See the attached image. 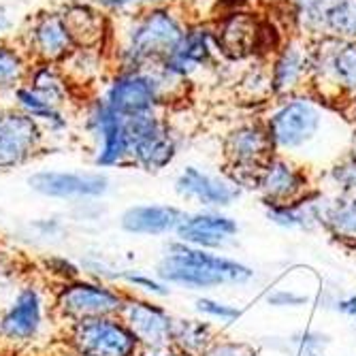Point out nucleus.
Listing matches in <instances>:
<instances>
[{
  "label": "nucleus",
  "instance_id": "f257e3e1",
  "mask_svg": "<svg viewBox=\"0 0 356 356\" xmlns=\"http://www.w3.org/2000/svg\"><path fill=\"white\" fill-rule=\"evenodd\" d=\"M190 22L173 5L145 7L113 17V32L107 47L113 71H139L160 67L179 45Z\"/></svg>",
  "mask_w": 356,
  "mask_h": 356
},
{
  "label": "nucleus",
  "instance_id": "f03ea898",
  "mask_svg": "<svg viewBox=\"0 0 356 356\" xmlns=\"http://www.w3.org/2000/svg\"><path fill=\"white\" fill-rule=\"evenodd\" d=\"M186 81L167 75L160 67L139 71H113L105 81L103 101L122 118L160 111L184 94Z\"/></svg>",
  "mask_w": 356,
  "mask_h": 356
},
{
  "label": "nucleus",
  "instance_id": "7ed1b4c3",
  "mask_svg": "<svg viewBox=\"0 0 356 356\" xmlns=\"http://www.w3.org/2000/svg\"><path fill=\"white\" fill-rule=\"evenodd\" d=\"M309 90L329 107L346 109L356 99V41L333 37L312 41Z\"/></svg>",
  "mask_w": 356,
  "mask_h": 356
},
{
  "label": "nucleus",
  "instance_id": "20e7f679",
  "mask_svg": "<svg viewBox=\"0 0 356 356\" xmlns=\"http://www.w3.org/2000/svg\"><path fill=\"white\" fill-rule=\"evenodd\" d=\"M331 107L314 94H295L282 99L265 120L275 149L297 152L320 139L329 126Z\"/></svg>",
  "mask_w": 356,
  "mask_h": 356
},
{
  "label": "nucleus",
  "instance_id": "39448f33",
  "mask_svg": "<svg viewBox=\"0 0 356 356\" xmlns=\"http://www.w3.org/2000/svg\"><path fill=\"white\" fill-rule=\"evenodd\" d=\"M158 275L171 284H181L188 288H211L226 282H248L252 271L229 258L173 243L158 265Z\"/></svg>",
  "mask_w": 356,
  "mask_h": 356
},
{
  "label": "nucleus",
  "instance_id": "423d86ee",
  "mask_svg": "<svg viewBox=\"0 0 356 356\" xmlns=\"http://www.w3.org/2000/svg\"><path fill=\"white\" fill-rule=\"evenodd\" d=\"M15 43L24 49L30 62L62 64L77 49L60 9H43L30 15L17 30Z\"/></svg>",
  "mask_w": 356,
  "mask_h": 356
},
{
  "label": "nucleus",
  "instance_id": "0eeeda50",
  "mask_svg": "<svg viewBox=\"0 0 356 356\" xmlns=\"http://www.w3.org/2000/svg\"><path fill=\"white\" fill-rule=\"evenodd\" d=\"M83 128L94 143V165L111 169L131 163V145H128L124 118L118 115L103 96H92L83 109Z\"/></svg>",
  "mask_w": 356,
  "mask_h": 356
},
{
  "label": "nucleus",
  "instance_id": "6e6552de",
  "mask_svg": "<svg viewBox=\"0 0 356 356\" xmlns=\"http://www.w3.org/2000/svg\"><path fill=\"white\" fill-rule=\"evenodd\" d=\"M218 54L229 60H248L265 51H277L282 43L271 41V26L256 13L235 9L213 24Z\"/></svg>",
  "mask_w": 356,
  "mask_h": 356
},
{
  "label": "nucleus",
  "instance_id": "1a4fd4ad",
  "mask_svg": "<svg viewBox=\"0 0 356 356\" xmlns=\"http://www.w3.org/2000/svg\"><path fill=\"white\" fill-rule=\"evenodd\" d=\"M131 165L156 173L167 169L177 156V141L169 122L160 113H147L133 120L128 128Z\"/></svg>",
  "mask_w": 356,
  "mask_h": 356
},
{
  "label": "nucleus",
  "instance_id": "9d476101",
  "mask_svg": "<svg viewBox=\"0 0 356 356\" xmlns=\"http://www.w3.org/2000/svg\"><path fill=\"white\" fill-rule=\"evenodd\" d=\"M273 143L265 122H245L226 135L224 152L235 169V184H243L245 175L258 186L263 169L273 158Z\"/></svg>",
  "mask_w": 356,
  "mask_h": 356
},
{
  "label": "nucleus",
  "instance_id": "9b49d317",
  "mask_svg": "<svg viewBox=\"0 0 356 356\" xmlns=\"http://www.w3.org/2000/svg\"><path fill=\"white\" fill-rule=\"evenodd\" d=\"M71 346L79 356H135L139 339L126 325L105 316L75 322Z\"/></svg>",
  "mask_w": 356,
  "mask_h": 356
},
{
  "label": "nucleus",
  "instance_id": "f8f14e48",
  "mask_svg": "<svg viewBox=\"0 0 356 356\" xmlns=\"http://www.w3.org/2000/svg\"><path fill=\"white\" fill-rule=\"evenodd\" d=\"M45 137V131L35 120L5 105L0 109V171L26 165L41 152Z\"/></svg>",
  "mask_w": 356,
  "mask_h": 356
},
{
  "label": "nucleus",
  "instance_id": "ddd939ff",
  "mask_svg": "<svg viewBox=\"0 0 356 356\" xmlns=\"http://www.w3.org/2000/svg\"><path fill=\"white\" fill-rule=\"evenodd\" d=\"M271 90L277 99L301 94L303 88H309L312 73V41L293 35L288 37L275 51L271 60Z\"/></svg>",
  "mask_w": 356,
  "mask_h": 356
},
{
  "label": "nucleus",
  "instance_id": "4468645a",
  "mask_svg": "<svg viewBox=\"0 0 356 356\" xmlns=\"http://www.w3.org/2000/svg\"><path fill=\"white\" fill-rule=\"evenodd\" d=\"M216 54H218V45H216L213 26L203 24V22L190 24L179 45L163 64H160V69L167 75L188 83L199 71L209 67Z\"/></svg>",
  "mask_w": 356,
  "mask_h": 356
},
{
  "label": "nucleus",
  "instance_id": "2eb2a0df",
  "mask_svg": "<svg viewBox=\"0 0 356 356\" xmlns=\"http://www.w3.org/2000/svg\"><path fill=\"white\" fill-rule=\"evenodd\" d=\"M56 303L62 316L73 322L86 318H105L124 309V299L115 290L88 282H67L58 293Z\"/></svg>",
  "mask_w": 356,
  "mask_h": 356
},
{
  "label": "nucleus",
  "instance_id": "dca6fc26",
  "mask_svg": "<svg viewBox=\"0 0 356 356\" xmlns=\"http://www.w3.org/2000/svg\"><path fill=\"white\" fill-rule=\"evenodd\" d=\"M30 188L51 199H90L103 197L109 190V179L103 173L75 171H39L28 177Z\"/></svg>",
  "mask_w": 356,
  "mask_h": 356
},
{
  "label": "nucleus",
  "instance_id": "f3484780",
  "mask_svg": "<svg viewBox=\"0 0 356 356\" xmlns=\"http://www.w3.org/2000/svg\"><path fill=\"white\" fill-rule=\"evenodd\" d=\"M58 9L67 22L77 47L105 49L109 45L113 17L103 13L99 7H94L90 0H69Z\"/></svg>",
  "mask_w": 356,
  "mask_h": 356
},
{
  "label": "nucleus",
  "instance_id": "a211bd4d",
  "mask_svg": "<svg viewBox=\"0 0 356 356\" xmlns=\"http://www.w3.org/2000/svg\"><path fill=\"white\" fill-rule=\"evenodd\" d=\"M43 325V303L35 286L22 288L13 303L0 314V337L7 341H30Z\"/></svg>",
  "mask_w": 356,
  "mask_h": 356
},
{
  "label": "nucleus",
  "instance_id": "6ab92c4d",
  "mask_svg": "<svg viewBox=\"0 0 356 356\" xmlns=\"http://www.w3.org/2000/svg\"><path fill=\"white\" fill-rule=\"evenodd\" d=\"M175 190L184 199H194L203 205L213 207H226L239 197V188L235 181L213 177L197 167H186L177 175Z\"/></svg>",
  "mask_w": 356,
  "mask_h": 356
},
{
  "label": "nucleus",
  "instance_id": "aec40b11",
  "mask_svg": "<svg viewBox=\"0 0 356 356\" xmlns=\"http://www.w3.org/2000/svg\"><path fill=\"white\" fill-rule=\"evenodd\" d=\"M122 312L126 316V327L133 331V335L141 343L149 346L152 350L167 348L173 339V320L160 307L141 301H131L124 305Z\"/></svg>",
  "mask_w": 356,
  "mask_h": 356
},
{
  "label": "nucleus",
  "instance_id": "412c9836",
  "mask_svg": "<svg viewBox=\"0 0 356 356\" xmlns=\"http://www.w3.org/2000/svg\"><path fill=\"white\" fill-rule=\"evenodd\" d=\"M175 231L186 243L199 248H220L237 233V224L231 218L218 213H194L184 216Z\"/></svg>",
  "mask_w": 356,
  "mask_h": 356
},
{
  "label": "nucleus",
  "instance_id": "4be33fe9",
  "mask_svg": "<svg viewBox=\"0 0 356 356\" xmlns=\"http://www.w3.org/2000/svg\"><path fill=\"white\" fill-rule=\"evenodd\" d=\"M7 101H9L7 105H11L13 109H17L22 113H26L28 118L35 120L45 131V135L58 137L64 131H69V111L51 105L49 101H45L43 96H39L26 83L15 88Z\"/></svg>",
  "mask_w": 356,
  "mask_h": 356
},
{
  "label": "nucleus",
  "instance_id": "5701e85b",
  "mask_svg": "<svg viewBox=\"0 0 356 356\" xmlns=\"http://www.w3.org/2000/svg\"><path fill=\"white\" fill-rule=\"evenodd\" d=\"M24 83L30 86L39 96H43L45 101H49L51 105H56L60 109L69 111L71 103L75 101V88L69 81L67 73H64L60 64L32 62Z\"/></svg>",
  "mask_w": 356,
  "mask_h": 356
},
{
  "label": "nucleus",
  "instance_id": "b1692460",
  "mask_svg": "<svg viewBox=\"0 0 356 356\" xmlns=\"http://www.w3.org/2000/svg\"><path fill=\"white\" fill-rule=\"evenodd\" d=\"M305 175L282 158H271L269 165L263 169L258 188L273 205H288L305 190Z\"/></svg>",
  "mask_w": 356,
  "mask_h": 356
},
{
  "label": "nucleus",
  "instance_id": "393cba45",
  "mask_svg": "<svg viewBox=\"0 0 356 356\" xmlns=\"http://www.w3.org/2000/svg\"><path fill=\"white\" fill-rule=\"evenodd\" d=\"M184 213L169 205H139L126 209L122 216V229L135 235H163L181 222Z\"/></svg>",
  "mask_w": 356,
  "mask_h": 356
},
{
  "label": "nucleus",
  "instance_id": "a878e982",
  "mask_svg": "<svg viewBox=\"0 0 356 356\" xmlns=\"http://www.w3.org/2000/svg\"><path fill=\"white\" fill-rule=\"evenodd\" d=\"M339 0H288V11L297 35L316 41L325 37V22Z\"/></svg>",
  "mask_w": 356,
  "mask_h": 356
},
{
  "label": "nucleus",
  "instance_id": "bb28decb",
  "mask_svg": "<svg viewBox=\"0 0 356 356\" xmlns=\"http://www.w3.org/2000/svg\"><path fill=\"white\" fill-rule=\"evenodd\" d=\"M107 49H96V47H77L60 67L67 73L69 81L77 90L79 86H90L103 79V67L107 64L105 60Z\"/></svg>",
  "mask_w": 356,
  "mask_h": 356
},
{
  "label": "nucleus",
  "instance_id": "cd10ccee",
  "mask_svg": "<svg viewBox=\"0 0 356 356\" xmlns=\"http://www.w3.org/2000/svg\"><path fill=\"white\" fill-rule=\"evenodd\" d=\"M30 64V58L15 41L0 43V101H7L13 90L26 81Z\"/></svg>",
  "mask_w": 356,
  "mask_h": 356
},
{
  "label": "nucleus",
  "instance_id": "c85d7f7f",
  "mask_svg": "<svg viewBox=\"0 0 356 356\" xmlns=\"http://www.w3.org/2000/svg\"><path fill=\"white\" fill-rule=\"evenodd\" d=\"M325 37L356 41V0H339L325 22Z\"/></svg>",
  "mask_w": 356,
  "mask_h": 356
},
{
  "label": "nucleus",
  "instance_id": "c756f323",
  "mask_svg": "<svg viewBox=\"0 0 356 356\" xmlns=\"http://www.w3.org/2000/svg\"><path fill=\"white\" fill-rule=\"evenodd\" d=\"M325 220L331 224V229L350 241H356V199L354 201H337L333 203L327 213Z\"/></svg>",
  "mask_w": 356,
  "mask_h": 356
},
{
  "label": "nucleus",
  "instance_id": "7c9ffc66",
  "mask_svg": "<svg viewBox=\"0 0 356 356\" xmlns=\"http://www.w3.org/2000/svg\"><path fill=\"white\" fill-rule=\"evenodd\" d=\"M205 331L207 329L203 325L192 322V320L179 322V325L173 322V339H177L188 350H199L205 343Z\"/></svg>",
  "mask_w": 356,
  "mask_h": 356
},
{
  "label": "nucleus",
  "instance_id": "2f4dec72",
  "mask_svg": "<svg viewBox=\"0 0 356 356\" xmlns=\"http://www.w3.org/2000/svg\"><path fill=\"white\" fill-rule=\"evenodd\" d=\"M335 184H339L343 190H356V156H350L331 171Z\"/></svg>",
  "mask_w": 356,
  "mask_h": 356
},
{
  "label": "nucleus",
  "instance_id": "473e14b6",
  "mask_svg": "<svg viewBox=\"0 0 356 356\" xmlns=\"http://www.w3.org/2000/svg\"><path fill=\"white\" fill-rule=\"evenodd\" d=\"M94 7H99L103 13H107L109 17H122L137 11V0H90Z\"/></svg>",
  "mask_w": 356,
  "mask_h": 356
},
{
  "label": "nucleus",
  "instance_id": "72a5a7b5",
  "mask_svg": "<svg viewBox=\"0 0 356 356\" xmlns=\"http://www.w3.org/2000/svg\"><path fill=\"white\" fill-rule=\"evenodd\" d=\"M197 307L201 312H205L209 316H216V318H222V320H235V318H239V309L229 307V305H222V303H216L211 299H199Z\"/></svg>",
  "mask_w": 356,
  "mask_h": 356
},
{
  "label": "nucleus",
  "instance_id": "f704fd0d",
  "mask_svg": "<svg viewBox=\"0 0 356 356\" xmlns=\"http://www.w3.org/2000/svg\"><path fill=\"white\" fill-rule=\"evenodd\" d=\"M45 265H47V269H49L51 273H56V275L64 277L67 282H71V280H75V277L79 275V269H77L71 261H67V258H62V256L47 258Z\"/></svg>",
  "mask_w": 356,
  "mask_h": 356
},
{
  "label": "nucleus",
  "instance_id": "c9c22d12",
  "mask_svg": "<svg viewBox=\"0 0 356 356\" xmlns=\"http://www.w3.org/2000/svg\"><path fill=\"white\" fill-rule=\"evenodd\" d=\"M15 17L9 7L0 5V43L15 41Z\"/></svg>",
  "mask_w": 356,
  "mask_h": 356
},
{
  "label": "nucleus",
  "instance_id": "e433bc0d",
  "mask_svg": "<svg viewBox=\"0 0 356 356\" xmlns=\"http://www.w3.org/2000/svg\"><path fill=\"white\" fill-rule=\"evenodd\" d=\"M205 356H256L252 348L243 343H222L211 348Z\"/></svg>",
  "mask_w": 356,
  "mask_h": 356
},
{
  "label": "nucleus",
  "instance_id": "4c0bfd02",
  "mask_svg": "<svg viewBox=\"0 0 356 356\" xmlns=\"http://www.w3.org/2000/svg\"><path fill=\"white\" fill-rule=\"evenodd\" d=\"M124 277H126L128 282H131V284H135V286H141V288L149 290V293H154V295H167V293H169V290H167L163 284H158V282H154V280H149V277L133 275V273H126Z\"/></svg>",
  "mask_w": 356,
  "mask_h": 356
},
{
  "label": "nucleus",
  "instance_id": "58836bf2",
  "mask_svg": "<svg viewBox=\"0 0 356 356\" xmlns=\"http://www.w3.org/2000/svg\"><path fill=\"white\" fill-rule=\"evenodd\" d=\"M307 299L305 297H299V295H293V293H275L269 297V303L271 305H303Z\"/></svg>",
  "mask_w": 356,
  "mask_h": 356
},
{
  "label": "nucleus",
  "instance_id": "ea45409f",
  "mask_svg": "<svg viewBox=\"0 0 356 356\" xmlns=\"http://www.w3.org/2000/svg\"><path fill=\"white\" fill-rule=\"evenodd\" d=\"M337 307H339V312H343V314L356 316V295L350 297V299H346V301H339Z\"/></svg>",
  "mask_w": 356,
  "mask_h": 356
},
{
  "label": "nucleus",
  "instance_id": "a19ab883",
  "mask_svg": "<svg viewBox=\"0 0 356 356\" xmlns=\"http://www.w3.org/2000/svg\"><path fill=\"white\" fill-rule=\"evenodd\" d=\"M175 0H137V7L145 9V7H160V5H173Z\"/></svg>",
  "mask_w": 356,
  "mask_h": 356
},
{
  "label": "nucleus",
  "instance_id": "79ce46f5",
  "mask_svg": "<svg viewBox=\"0 0 356 356\" xmlns=\"http://www.w3.org/2000/svg\"><path fill=\"white\" fill-rule=\"evenodd\" d=\"M218 3H222V5H226V7H231V11H235V9H239V7H243L248 0H218Z\"/></svg>",
  "mask_w": 356,
  "mask_h": 356
},
{
  "label": "nucleus",
  "instance_id": "37998d69",
  "mask_svg": "<svg viewBox=\"0 0 356 356\" xmlns=\"http://www.w3.org/2000/svg\"><path fill=\"white\" fill-rule=\"evenodd\" d=\"M343 113H346V115H348L350 120H354V122H356V99L348 103V107L343 109Z\"/></svg>",
  "mask_w": 356,
  "mask_h": 356
},
{
  "label": "nucleus",
  "instance_id": "c03bdc74",
  "mask_svg": "<svg viewBox=\"0 0 356 356\" xmlns=\"http://www.w3.org/2000/svg\"><path fill=\"white\" fill-rule=\"evenodd\" d=\"M3 107H5V103H3V101H0V109H3Z\"/></svg>",
  "mask_w": 356,
  "mask_h": 356
},
{
  "label": "nucleus",
  "instance_id": "a18cd8bd",
  "mask_svg": "<svg viewBox=\"0 0 356 356\" xmlns=\"http://www.w3.org/2000/svg\"><path fill=\"white\" fill-rule=\"evenodd\" d=\"M354 156H356V143H354Z\"/></svg>",
  "mask_w": 356,
  "mask_h": 356
}]
</instances>
